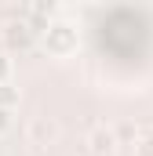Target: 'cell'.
I'll use <instances>...</instances> for the list:
<instances>
[{
	"mask_svg": "<svg viewBox=\"0 0 153 156\" xmlns=\"http://www.w3.org/2000/svg\"><path fill=\"white\" fill-rule=\"evenodd\" d=\"M139 153H142V156H153V138H146V142L139 145Z\"/></svg>",
	"mask_w": 153,
	"mask_h": 156,
	"instance_id": "obj_9",
	"label": "cell"
},
{
	"mask_svg": "<svg viewBox=\"0 0 153 156\" xmlns=\"http://www.w3.org/2000/svg\"><path fill=\"white\" fill-rule=\"evenodd\" d=\"M0 83H11V58L0 51Z\"/></svg>",
	"mask_w": 153,
	"mask_h": 156,
	"instance_id": "obj_8",
	"label": "cell"
},
{
	"mask_svg": "<svg viewBox=\"0 0 153 156\" xmlns=\"http://www.w3.org/2000/svg\"><path fill=\"white\" fill-rule=\"evenodd\" d=\"M11 127H15V113L11 109H0V138L11 134Z\"/></svg>",
	"mask_w": 153,
	"mask_h": 156,
	"instance_id": "obj_7",
	"label": "cell"
},
{
	"mask_svg": "<svg viewBox=\"0 0 153 156\" xmlns=\"http://www.w3.org/2000/svg\"><path fill=\"white\" fill-rule=\"evenodd\" d=\"M55 134H58V127L47 123V120H33V123H29V138H33V145H47Z\"/></svg>",
	"mask_w": 153,
	"mask_h": 156,
	"instance_id": "obj_5",
	"label": "cell"
},
{
	"mask_svg": "<svg viewBox=\"0 0 153 156\" xmlns=\"http://www.w3.org/2000/svg\"><path fill=\"white\" fill-rule=\"evenodd\" d=\"M117 149H120V138H117L113 127H95L91 134H88V153L91 156H117Z\"/></svg>",
	"mask_w": 153,
	"mask_h": 156,
	"instance_id": "obj_4",
	"label": "cell"
},
{
	"mask_svg": "<svg viewBox=\"0 0 153 156\" xmlns=\"http://www.w3.org/2000/svg\"><path fill=\"white\" fill-rule=\"evenodd\" d=\"M40 47H44V55L55 58V62L73 58L76 51H80V29H76V22H69V18H55V22L44 29Z\"/></svg>",
	"mask_w": 153,
	"mask_h": 156,
	"instance_id": "obj_1",
	"label": "cell"
},
{
	"mask_svg": "<svg viewBox=\"0 0 153 156\" xmlns=\"http://www.w3.org/2000/svg\"><path fill=\"white\" fill-rule=\"evenodd\" d=\"M37 40H40V37L33 33V26L22 22V18L7 22V29H4V44H7V51H29Z\"/></svg>",
	"mask_w": 153,
	"mask_h": 156,
	"instance_id": "obj_2",
	"label": "cell"
},
{
	"mask_svg": "<svg viewBox=\"0 0 153 156\" xmlns=\"http://www.w3.org/2000/svg\"><path fill=\"white\" fill-rule=\"evenodd\" d=\"M18 102H22V87H15V83H0V109H18Z\"/></svg>",
	"mask_w": 153,
	"mask_h": 156,
	"instance_id": "obj_6",
	"label": "cell"
},
{
	"mask_svg": "<svg viewBox=\"0 0 153 156\" xmlns=\"http://www.w3.org/2000/svg\"><path fill=\"white\" fill-rule=\"evenodd\" d=\"M18 18H22V22H29L37 37H44V29H47V26L58 18V15H55V4H44V0H37V4H26Z\"/></svg>",
	"mask_w": 153,
	"mask_h": 156,
	"instance_id": "obj_3",
	"label": "cell"
}]
</instances>
